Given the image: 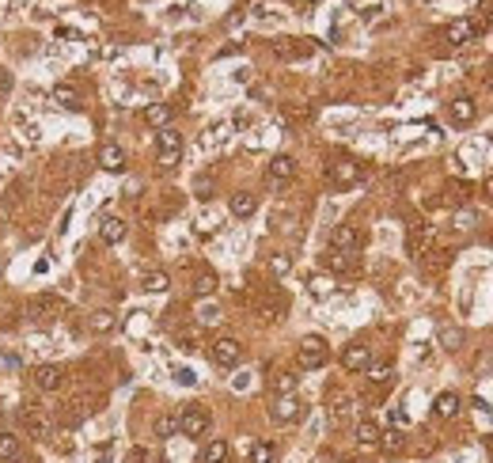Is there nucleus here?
<instances>
[{
    "label": "nucleus",
    "mask_w": 493,
    "mask_h": 463,
    "mask_svg": "<svg viewBox=\"0 0 493 463\" xmlns=\"http://www.w3.org/2000/svg\"><path fill=\"white\" fill-rule=\"evenodd\" d=\"M228 209H232V217L239 220H247V217H255L258 213V194H250V190H239L228 197Z\"/></svg>",
    "instance_id": "obj_13"
},
{
    "label": "nucleus",
    "mask_w": 493,
    "mask_h": 463,
    "mask_svg": "<svg viewBox=\"0 0 493 463\" xmlns=\"http://www.w3.org/2000/svg\"><path fill=\"white\" fill-rule=\"evenodd\" d=\"M441 346L448 349V354L459 349V346H463V330H459V327H441Z\"/></svg>",
    "instance_id": "obj_31"
},
{
    "label": "nucleus",
    "mask_w": 493,
    "mask_h": 463,
    "mask_svg": "<svg viewBox=\"0 0 493 463\" xmlns=\"http://www.w3.org/2000/svg\"><path fill=\"white\" fill-rule=\"evenodd\" d=\"M23 425H27V433H35V437H46L50 433V418H42L35 410H23Z\"/></svg>",
    "instance_id": "obj_26"
},
{
    "label": "nucleus",
    "mask_w": 493,
    "mask_h": 463,
    "mask_svg": "<svg viewBox=\"0 0 493 463\" xmlns=\"http://www.w3.org/2000/svg\"><path fill=\"white\" fill-rule=\"evenodd\" d=\"M368 383L372 388H387V383H394V365L391 361H383V365H368Z\"/></svg>",
    "instance_id": "obj_22"
},
{
    "label": "nucleus",
    "mask_w": 493,
    "mask_h": 463,
    "mask_svg": "<svg viewBox=\"0 0 493 463\" xmlns=\"http://www.w3.org/2000/svg\"><path fill=\"white\" fill-rule=\"evenodd\" d=\"M452 224H455L459 232H470V228H475V213H470V209H459V213L452 217Z\"/></svg>",
    "instance_id": "obj_36"
},
{
    "label": "nucleus",
    "mask_w": 493,
    "mask_h": 463,
    "mask_svg": "<svg viewBox=\"0 0 493 463\" xmlns=\"http://www.w3.org/2000/svg\"><path fill=\"white\" fill-rule=\"evenodd\" d=\"M296 357H300V369L315 372V369L326 365V357H331V346H326L319 334H308V338L300 342V349H296Z\"/></svg>",
    "instance_id": "obj_2"
},
{
    "label": "nucleus",
    "mask_w": 493,
    "mask_h": 463,
    "mask_svg": "<svg viewBox=\"0 0 493 463\" xmlns=\"http://www.w3.org/2000/svg\"><path fill=\"white\" fill-rule=\"evenodd\" d=\"M308 289H311V296H331L334 285L326 281V278H311V281H308Z\"/></svg>",
    "instance_id": "obj_38"
},
{
    "label": "nucleus",
    "mask_w": 493,
    "mask_h": 463,
    "mask_svg": "<svg viewBox=\"0 0 493 463\" xmlns=\"http://www.w3.org/2000/svg\"><path fill=\"white\" fill-rule=\"evenodd\" d=\"M433 247V228L429 224H414L410 236H406V251L414 258H425V251Z\"/></svg>",
    "instance_id": "obj_10"
},
{
    "label": "nucleus",
    "mask_w": 493,
    "mask_h": 463,
    "mask_svg": "<svg viewBox=\"0 0 493 463\" xmlns=\"http://www.w3.org/2000/svg\"><path fill=\"white\" fill-rule=\"evenodd\" d=\"M50 99H53V103H61V107H80V95H76V87H69V84H57L50 92Z\"/></svg>",
    "instance_id": "obj_28"
},
{
    "label": "nucleus",
    "mask_w": 493,
    "mask_h": 463,
    "mask_svg": "<svg viewBox=\"0 0 493 463\" xmlns=\"http://www.w3.org/2000/svg\"><path fill=\"white\" fill-rule=\"evenodd\" d=\"M380 433H383V429H380L376 422H357L353 440H357L360 448H380Z\"/></svg>",
    "instance_id": "obj_20"
},
{
    "label": "nucleus",
    "mask_w": 493,
    "mask_h": 463,
    "mask_svg": "<svg viewBox=\"0 0 493 463\" xmlns=\"http://www.w3.org/2000/svg\"><path fill=\"white\" fill-rule=\"evenodd\" d=\"M270 270L277 273V278H284V273L292 270V258H289V255H273V258H270Z\"/></svg>",
    "instance_id": "obj_37"
},
{
    "label": "nucleus",
    "mask_w": 493,
    "mask_h": 463,
    "mask_svg": "<svg viewBox=\"0 0 493 463\" xmlns=\"http://www.w3.org/2000/svg\"><path fill=\"white\" fill-rule=\"evenodd\" d=\"M209 357L216 361L221 369H236L239 361H243V346H239V338H232V334H221L209 346Z\"/></svg>",
    "instance_id": "obj_4"
},
{
    "label": "nucleus",
    "mask_w": 493,
    "mask_h": 463,
    "mask_svg": "<svg viewBox=\"0 0 493 463\" xmlns=\"http://www.w3.org/2000/svg\"><path fill=\"white\" fill-rule=\"evenodd\" d=\"M129 236V228H126V220L122 217H103V224H99V239L103 244H122V239Z\"/></svg>",
    "instance_id": "obj_15"
},
{
    "label": "nucleus",
    "mask_w": 493,
    "mask_h": 463,
    "mask_svg": "<svg viewBox=\"0 0 493 463\" xmlns=\"http://www.w3.org/2000/svg\"><path fill=\"white\" fill-rule=\"evenodd\" d=\"M175 380H179L182 388H194V383H197V376H194L190 369H179V372H175Z\"/></svg>",
    "instance_id": "obj_40"
},
{
    "label": "nucleus",
    "mask_w": 493,
    "mask_h": 463,
    "mask_svg": "<svg viewBox=\"0 0 493 463\" xmlns=\"http://www.w3.org/2000/svg\"><path fill=\"white\" fill-rule=\"evenodd\" d=\"M277 459V445L273 440H258L255 448H250V463H273Z\"/></svg>",
    "instance_id": "obj_25"
},
{
    "label": "nucleus",
    "mask_w": 493,
    "mask_h": 463,
    "mask_svg": "<svg viewBox=\"0 0 493 463\" xmlns=\"http://www.w3.org/2000/svg\"><path fill=\"white\" fill-rule=\"evenodd\" d=\"M349 414H353V399H349L345 391H334L331 395V418H334V422H345Z\"/></svg>",
    "instance_id": "obj_23"
},
{
    "label": "nucleus",
    "mask_w": 493,
    "mask_h": 463,
    "mask_svg": "<svg viewBox=\"0 0 493 463\" xmlns=\"http://www.w3.org/2000/svg\"><path fill=\"white\" fill-rule=\"evenodd\" d=\"M92 327H95V330H111V327H114V315H111V312H95V315H92Z\"/></svg>",
    "instance_id": "obj_39"
},
{
    "label": "nucleus",
    "mask_w": 493,
    "mask_h": 463,
    "mask_svg": "<svg viewBox=\"0 0 493 463\" xmlns=\"http://www.w3.org/2000/svg\"><path fill=\"white\" fill-rule=\"evenodd\" d=\"M145 293H167V285H171V278L163 270H152V273H145Z\"/></svg>",
    "instance_id": "obj_29"
},
{
    "label": "nucleus",
    "mask_w": 493,
    "mask_h": 463,
    "mask_svg": "<svg viewBox=\"0 0 493 463\" xmlns=\"http://www.w3.org/2000/svg\"><path fill=\"white\" fill-rule=\"evenodd\" d=\"M463 410V399H459L455 391H441L436 395V403H433V414L441 418V422H452V418Z\"/></svg>",
    "instance_id": "obj_14"
},
{
    "label": "nucleus",
    "mask_w": 493,
    "mask_h": 463,
    "mask_svg": "<svg viewBox=\"0 0 493 463\" xmlns=\"http://www.w3.org/2000/svg\"><path fill=\"white\" fill-rule=\"evenodd\" d=\"M486 448H489V456H493V433L486 437Z\"/></svg>",
    "instance_id": "obj_42"
},
{
    "label": "nucleus",
    "mask_w": 493,
    "mask_h": 463,
    "mask_svg": "<svg viewBox=\"0 0 493 463\" xmlns=\"http://www.w3.org/2000/svg\"><path fill=\"white\" fill-rule=\"evenodd\" d=\"M182 160V134H175V129H160V137H156V163L163 171H171L175 163Z\"/></svg>",
    "instance_id": "obj_1"
},
{
    "label": "nucleus",
    "mask_w": 493,
    "mask_h": 463,
    "mask_svg": "<svg viewBox=\"0 0 493 463\" xmlns=\"http://www.w3.org/2000/svg\"><path fill=\"white\" fill-rule=\"evenodd\" d=\"M292 175H296V160L292 156H273L270 160V179L273 183H289Z\"/></svg>",
    "instance_id": "obj_21"
},
{
    "label": "nucleus",
    "mask_w": 493,
    "mask_h": 463,
    "mask_svg": "<svg viewBox=\"0 0 493 463\" xmlns=\"http://www.w3.org/2000/svg\"><path fill=\"white\" fill-rule=\"evenodd\" d=\"M323 266H326V270H334V273H349V270L357 266V258H353V251H334V247H326Z\"/></svg>",
    "instance_id": "obj_16"
},
{
    "label": "nucleus",
    "mask_w": 493,
    "mask_h": 463,
    "mask_svg": "<svg viewBox=\"0 0 493 463\" xmlns=\"http://www.w3.org/2000/svg\"><path fill=\"white\" fill-rule=\"evenodd\" d=\"M228 452H232V448H228V440H209V445H205V463H228Z\"/></svg>",
    "instance_id": "obj_27"
},
{
    "label": "nucleus",
    "mask_w": 493,
    "mask_h": 463,
    "mask_svg": "<svg viewBox=\"0 0 493 463\" xmlns=\"http://www.w3.org/2000/svg\"><path fill=\"white\" fill-rule=\"evenodd\" d=\"M216 319H221V307H216V304H201V307H197V323H201V327H213Z\"/></svg>",
    "instance_id": "obj_35"
},
{
    "label": "nucleus",
    "mask_w": 493,
    "mask_h": 463,
    "mask_svg": "<svg viewBox=\"0 0 493 463\" xmlns=\"http://www.w3.org/2000/svg\"><path fill=\"white\" fill-rule=\"evenodd\" d=\"M171 118H175V107L171 103H152V107H145V122L152 129H167Z\"/></svg>",
    "instance_id": "obj_17"
},
{
    "label": "nucleus",
    "mask_w": 493,
    "mask_h": 463,
    "mask_svg": "<svg viewBox=\"0 0 493 463\" xmlns=\"http://www.w3.org/2000/svg\"><path fill=\"white\" fill-rule=\"evenodd\" d=\"M482 194H486V202H493V175H489L486 183H482Z\"/></svg>",
    "instance_id": "obj_41"
},
{
    "label": "nucleus",
    "mask_w": 493,
    "mask_h": 463,
    "mask_svg": "<svg viewBox=\"0 0 493 463\" xmlns=\"http://www.w3.org/2000/svg\"><path fill=\"white\" fill-rule=\"evenodd\" d=\"M326 179H331L338 190H345V186L360 183V163L357 160H334V163H326Z\"/></svg>",
    "instance_id": "obj_6"
},
{
    "label": "nucleus",
    "mask_w": 493,
    "mask_h": 463,
    "mask_svg": "<svg viewBox=\"0 0 493 463\" xmlns=\"http://www.w3.org/2000/svg\"><path fill=\"white\" fill-rule=\"evenodd\" d=\"M23 456V448H19V437L16 433H0V459L4 463H16Z\"/></svg>",
    "instance_id": "obj_24"
},
{
    "label": "nucleus",
    "mask_w": 493,
    "mask_h": 463,
    "mask_svg": "<svg viewBox=\"0 0 493 463\" xmlns=\"http://www.w3.org/2000/svg\"><path fill=\"white\" fill-rule=\"evenodd\" d=\"M331 247L334 251H357L360 247V232L353 224H334L331 228Z\"/></svg>",
    "instance_id": "obj_12"
},
{
    "label": "nucleus",
    "mask_w": 493,
    "mask_h": 463,
    "mask_svg": "<svg viewBox=\"0 0 493 463\" xmlns=\"http://www.w3.org/2000/svg\"><path fill=\"white\" fill-rule=\"evenodd\" d=\"M372 365V349L365 346V342H349V346L342 349V369L345 372H365Z\"/></svg>",
    "instance_id": "obj_7"
},
{
    "label": "nucleus",
    "mask_w": 493,
    "mask_h": 463,
    "mask_svg": "<svg viewBox=\"0 0 493 463\" xmlns=\"http://www.w3.org/2000/svg\"><path fill=\"white\" fill-rule=\"evenodd\" d=\"M35 388H38V391H57V388H61V369H57V365H42V369H35Z\"/></svg>",
    "instance_id": "obj_19"
},
{
    "label": "nucleus",
    "mask_w": 493,
    "mask_h": 463,
    "mask_svg": "<svg viewBox=\"0 0 493 463\" xmlns=\"http://www.w3.org/2000/svg\"><path fill=\"white\" fill-rule=\"evenodd\" d=\"M475 114H478V107H475V99H470V95H455L452 103H448V118H452V126H470V122H475Z\"/></svg>",
    "instance_id": "obj_8"
},
{
    "label": "nucleus",
    "mask_w": 493,
    "mask_h": 463,
    "mask_svg": "<svg viewBox=\"0 0 493 463\" xmlns=\"http://www.w3.org/2000/svg\"><path fill=\"white\" fill-rule=\"evenodd\" d=\"M179 433V418H171V414H163V418H156V437H175Z\"/></svg>",
    "instance_id": "obj_32"
},
{
    "label": "nucleus",
    "mask_w": 493,
    "mask_h": 463,
    "mask_svg": "<svg viewBox=\"0 0 493 463\" xmlns=\"http://www.w3.org/2000/svg\"><path fill=\"white\" fill-rule=\"evenodd\" d=\"M475 35H478L475 19H455V23H448V31H444L448 46H467V42H475Z\"/></svg>",
    "instance_id": "obj_9"
},
{
    "label": "nucleus",
    "mask_w": 493,
    "mask_h": 463,
    "mask_svg": "<svg viewBox=\"0 0 493 463\" xmlns=\"http://www.w3.org/2000/svg\"><path fill=\"white\" fill-rule=\"evenodd\" d=\"M277 58H308V46H289V42H273Z\"/></svg>",
    "instance_id": "obj_34"
},
{
    "label": "nucleus",
    "mask_w": 493,
    "mask_h": 463,
    "mask_svg": "<svg viewBox=\"0 0 493 463\" xmlns=\"http://www.w3.org/2000/svg\"><path fill=\"white\" fill-rule=\"evenodd\" d=\"M380 448L387 452V456H402V452H406V433H402V429H383Z\"/></svg>",
    "instance_id": "obj_18"
},
{
    "label": "nucleus",
    "mask_w": 493,
    "mask_h": 463,
    "mask_svg": "<svg viewBox=\"0 0 493 463\" xmlns=\"http://www.w3.org/2000/svg\"><path fill=\"white\" fill-rule=\"evenodd\" d=\"M304 414H308V406H304V399H296V395H277L270 406V418L277 425H296V422H304Z\"/></svg>",
    "instance_id": "obj_3"
},
{
    "label": "nucleus",
    "mask_w": 493,
    "mask_h": 463,
    "mask_svg": "<svg viewBox=\"0 0 493 463\" xmlns=\"http://www.w3.org/2000/svg\"><path fill=\"white\" fill-rule=\"evenodd\" d=\"M209 410L205 406H182V414H179V433L182 437H205L209 433Z\"/></svg>",
    "instance_id": "obj_5"
},
{
    "label": "nucleus",
    "mask_w": 493,
    "mask_h": 463,
    "mask_svg": "<svg viewBox=\"0 0 493 463\" xmlns=\"http://www.w3.org/2000/svg\"><path fill=\"white\" fill-rule=\"evenodd\" d=\"M99 168L111 171V175H122L126 171V152L114 145V141H106L103 148H99Z\"/></svg>",
    "instance_id": "obj_11"
},
{
    "label": "nucleus",
    "mask_w": 493,
    "mask_h": 463,
    "mask_svg": "<svg viewBox=\"0 0 493 463\" xmlns=\"http://www.w3.org/2000/svg\"><path fill=\"white\" fill-rule=\"evenodd\" d=\"M194 293L197 296H213L216 293V278H213V273H197V278H194Z\"/></svg>",
    "instance_id": "obj_33"
},
{
    "label": "nucleus",
    "mask_w": 493,
    "mask_h": 463,
    "mask_svg": "<svg viewBox=\"0 0 493 463\" xmlns=\"http://www.w3.org/2000/svg\"><path fill=\"white\" fill-rule=\"evenodd\" d=\"M296 383H300L296 372H277V376H273V391L277 395H296Z\"/></svg>",
    "instance_id": "obj_30"
},
{
    "label": "nucleus",
    "mask_w": 493,
    "mask_h": 463,
    "mask_svg": "<svg viewBox=\"0 0 493 463\" xmlns=\"http://www.w3.org/2000/svg\"><path fill=\"white\" fill-rule=\"evenodd\" d=\"M0 273H4V262H0Z\"/></svg>",
    "instance_id": "obj_43"
}]
</instances>
